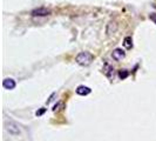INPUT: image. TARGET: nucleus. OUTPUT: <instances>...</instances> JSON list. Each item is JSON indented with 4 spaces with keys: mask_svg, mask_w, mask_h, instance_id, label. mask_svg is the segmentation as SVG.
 <instances>
[{
    "mask_svg": "<svg viewBox=\"0 0 156 141\" xmlns=\"http://www.w3.org/2000/svg\"><path fill=\"white\" fill-rule=\"evenodd\" d=\"M123 46H125L126 49H130L133 47V39L130 37H126L125 40H123Z\"/></svg>",
    "mask_w": 156,
    "mask_h": 141,
    "instance_id": "obj_7",
    "label": "nucleus"
},
{
    "mask_svg": "<svg viewBox=\"0 0 156 141\" xmlns=\"http://www.w3.org/2000/svg\"><path fill=\"white\" fill-rule=\"evenodd\" d=\"M4 126H5V129L11 135H14V136H18L21 134V129L20 127L18 126L16 122H14L13 120H9V119H5V122H4Z\"/></svg>",
    "mask_w": 156,
    "mask_h": 141,
    "instance_id": "obj_1",
    "label": "nucleus"
},
{
    "mask_svg": "<svg viewBox=\"0 0 156 141\" xmlns=\"http://www.w3.org/2000/svg\"><path fill=\"white\" fill-rule=\"evenodd\" d=\"M149 19H150L154 24H156V13H151V14H149Z\"/></svg>",
    "mask_w": 156,
    "mask_h": 141,
    "instance_id": "obj_10",
    "label": "nucleus"
},
{
    "mask_svg": "<svg viewBox=\"0 0 156 141\" xmlns=\"http://www.w3.org/2000/svg\"><path fill=\"white\" fill-rule=\"evenodd\" d=\"M92 92V89L89 88L88 86H83V85H81V86H79L78 88H76V93L79 94V95H88V94Z\"/></svg>",
    "mask_w": 156,
    "mask_h": 141,
    "instance_id": "obj_6",
    "label": "nucleus"
},
{
    "mask_svg": "<svg viewBox=\"0 0 156 141\" xmlns=\"http://www.w3.org/2000/svg\"><path fill=\"white\" fill-rule=\"evenodd\" d=\"M2 86H4L5 89L11 91V89H14V88H16V84L12 78H6V79H4V81H2Z\"/></svg>",
    "mask_w": 156,
    "mask_h": 141,
    "instance_id": "obj_4",
    "label": "nucleus"
},
{
    "mask_svg": "<svg viewBox=\"0 0 156 141\" xmlns=\"http://www.w3.org/2000/svg\"><path fill=\"white\" fill-rule=\"evenodd\" d=\"M61 105H62L61 102H58L56 105H54V107H53V110H54V112H55V110H59V107H60Z\"/></svg>",
    "mask_w": 156,
    "mask_h": 141,
    "instance_id": "obj_12",
    "label": "nucleus"
},
{
    "mask_svg": "<svg viewBox=\"0 0 156 141\" xmlns=\"http://www.w3.org/2000/svg\"><path fill=\"white\" fill-rule=\"evenodd\" d=\"M128 75H129V72H128L127 70H119V78L121 79V80H123V79L128 78Z\"/></svg>",
    "mask_w": 156,
    "mask_h": 141,
    "instance_id": "obj_9",
    "label": "nucleus"
},
{
    "mask_svg": "<svg viewBox=\"0 0 156 141\" xmlns=\"http://www.w3.org/2000/svg\"><path fill=\"white\" fill-rule=\"evenodd\" d=\"M125 55H126L125 51H122L121 48H115L113 51V53H112V58L114 60H116V61H120V60H122L125 58Z\"/></svg>",
    "mask_w": 156,
    "mask_h": 141,
    "instance_id": "obj_5",
    "label": "nucleus"
},
{
    "mask_svg": "<svg viewBox=\"0 0 156 141\" xmlns=\"http://www.w3.org/2000/svg\"><path fill=\"white\" fill-rule=\"evenodd\" d=\"M94 56L89 52H80L76 58H75V61L80 65V66H88L90 65L93 61Z\"/></svg>",
    "mask_w": 156,
    "mask_h": 141,
    "instance_id": "obj_2",
    "label": "nucleus"
},
{
    "mask_svg": "<svg viewBox=\"0 0 156 141\" xmlns=\"http://www.w3.org/2000/svg\"><path fill=\"white\" fill-rule=\"evenodd\" d=\"M45 110H46V108H41L40 110H38L35 114H37V117H40V115H42L44 113H45Z\"/></svg>",
    "mask_w": 156,
    "mask_h": 141,
    "instance_id": "obj_11",
    "label": "nucleus"
},
{
    "mask_svg": "<svg viewBox=\"0 0 156 141\" xmlns=\"http://www.w3.org/2000/svg\"><path fill=\"white\" fill-rule=\"evenodd\" d=\"M105 74L108 77V78H112L113 77V67H110L109 65H106V67H105Z\"/></svg>",
    "mask_w": 156,
    "mask_h": 141,
    "instance_id": "obj_8",
    "label": "nucleus"
},
{
    "mask_svg": "<svg viewBox=\"0 0 156 141\" xmlns=\"http://www.w3.org/2000/svg\"><path fill=\"white\" fill-rule=\"evenodd\" d=\"M31 14L33 16H47L51 14V11L45 7H39V8L33 9L31 12Z\"/></svg>",
    "mask_w": 156,
    "mask_h": 141,
    "instance_id": "obj_3",
    "label": "nucleus"
}]
</instances>
